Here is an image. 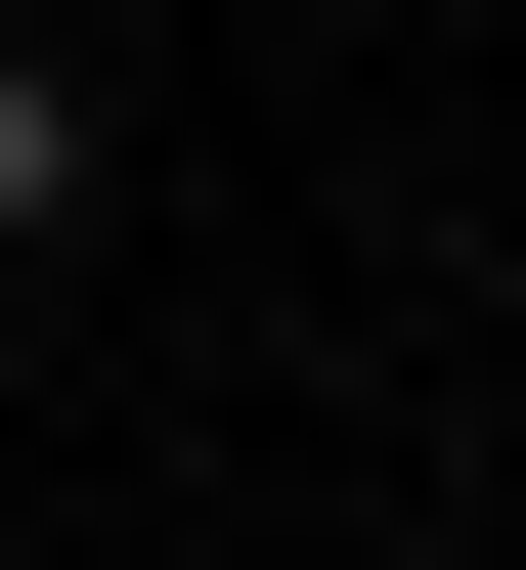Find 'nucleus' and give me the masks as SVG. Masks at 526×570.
Wrapping results in <instances>:
<instances>
[{
  "label": "nucleus",
  "mask_w": 526,
  "mask_h": 570,
  "mask_svg": "<svg viewBox=\"0 0 526 570\" xmlns=\"http://www.w3.org/2000/svg\"><path fill=\"white\" fill-rule=\"evenodd\" d=\"M44 219H88V88H44V45H0V264H44Z\"/></svg>",
  "instance_id": "nucleus-1"
}]
</instances>
